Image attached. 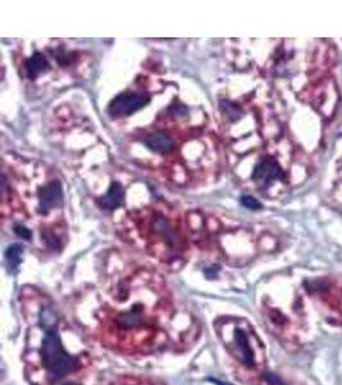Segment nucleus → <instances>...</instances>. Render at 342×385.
Segmentation results:
<instances>
[{
	"label": "nucleus",
	"instance_id": "obj_1",
	"mask_svg": "<svg viewBox=\"0 0 342 385\" xmlns=\"http://www.w3.org/2000/svg\"><path fill=\"white\" fill-rule=\"evenodd\" d=\"M92 308L80 319L106 348L127 356H147L171 340L175 304L161 275L147 267L125 263L92 293Z\"/></svg>",
	"mask_w": 342,
	"mask_h": 385
},
{
	"label": "nucleus",
	"instance_id": "obj_2",
	"mask_svg": "<svg viewBox=\"0 0 342 385\" xmlns=\"http://www.w3.org/2000/svg\"><path fill=\"white\" fill-rule=\"evenodd\" d=\"M20 301L28 324L23 362L28 383L63 385L84 380L92 367V357L56 304L34 287L23 288Z\"/></svg>",
	"mask_w": 342,
	"mask_h": 385
},
{
	"label": "nucleus",
	"instance_id": "obj_3",
	"mask_svg": "<svg viewBox=\"0 0 342 385\" xmlns=\"http://www.w3.org/2000/svg\"><path fill=\"white\" fill-rule=\"evenodd\" d=\"M125 224L123 230L130 238L163 266L178 270L186 262L189 242L175 212L150 207L133 212Z\"/></svg>",
	"mask_w": 342,
	"mask_h": 385
},
{
	"label": "nucleus",
	"instance_id": "obj_4",
	"mask_svg": "<svg viewBox=\"0 0 342 385\" xmlns=\"http://www.w3.org/2000/svg\"><path fill=\"white\" fill-rule=\"evenodd\" d=\"M216 336L224 344L238 378L257 383L266 372V350L252 324L238 317H222L214 324Z\"/></svg>",
	"mask_w": 342,
	"mask_h": 385
},
{
	"label": "nucleus",
	"instance_id": "obj_5",
	"mask_svg": "<svg viewBox=\"0 0 342 385\" xmlns=\"http://www.w3.org/2000/svg\"><path fill=\"white\" fill-rule=\"evenodd\" d=\"M51 58H53L51 47H44L42 49L35 48L31 50V53H22L20 64L22 76L34 83L48 75L53 67Z\"/></svg>",
	"mask_w": 342,
	"mask_h": 385
},
{
	"label": "nucleus",
	"instance_id": "obj_6",
	"mask_svg": "<svg viewBox=\"0 0 342 385\" xmlns=\"http://www.w3.org/2000/svg\"><path fill=\"white\" fill-rule=\"evenodd\" d=\"M150 94L144 90H128L113 99L108 113L113 119H125L150 103Z\"/></svg>",
	"mask_w": 342,
	"mask_h": 385
},
{
	"label": "nucleus",
	"instance_id": "obj_7",
	"mask_svg": "<svg viewBox=\"0 0 342 385\" xmlns=\"http://www.w3.org/2000/svg\"><path fill=\"white\" fill-rule=\"evenodd\" d=\"M307 292L323 302L327 307L342 316V283L332 279H317L307 283Z\"/></svg>",
	"mask_w": 342,
	"mask_h": 385
},
{
	"label": "nucleus",
	"instance_id": "obj_8",
	"mask_svg": "<svg viewBox=\"0 0 342 385\" xmlns=\"http://www.w3.org/2000/svg\"><path fill=\"white\" fill-rule=\"evenodd\" d=\"M144 147L147 150L158 154L161 157H166L168 154L173 153L177 143L172 133L164 127H155L152 130H147L141 138Z\"/></svg>",
	"mask_w": 342,
	"mask_h": 385
},
{
	"label": "nucleus",
	"instance_id": "obj_9",
	"mask_svg": "<svg viewBox=\"0 0 342 385\" xmlns=\"http://www.w3.org/2000/svg\"><path fill=\"white\" fill-rule=\"evenodd\" d=\"M123 198H125V193H123L122 184L113 182L109 189L106 190V193L99 199L98 202L103 210L114 211L122 206Z\"/></svg>",
	"mask_w": 342,
	"mask_h": 385
},
{
	"label": "nucleus",
	"instance_id": "obj_10",
	"mask_svg": "<svg viewBox=\"0 0 342 385\" xmlns=\"http://www.w3.org/2000/svg\"><path fill=\"white\" fill-rule=\"evenodd\" d=\"M109 385H163L158 381H154L150 379L142 378V377H119V378L113 380Z\"/></svg>",
	"mask_w": 342,
	"mask_h": 385
},
{
	"label": "nucleus",
	"instance_id": "obj_11",
	"mask_svg": "<svg viewBox=\"0 0 342 385\" xmlns=\"http://www.w3.org/2000/svg\"><path fill=\"white\" fill-rule=\"evenodd\" d=\"M257 385H291L287 383L286 380L283 378H281L277 374L274 372H264L258 381L255 383Z\"/></svg>",
	"mask_w": 342,
	"mask_h": 385
},
{
	"label": "nucleus",
	"instance_id": "obj_12",
	"mask_svg": "<svg viewBox=\"0 0 342 385\" xmlns=\"http://www.w3.org/2000/svg\"><path fill=\"white\" fill-rule=\"evenodd\" d=\"M22 247L18 244H12L6 252V259L11 267H16L21 262Z\"/></svg>",
	"mask_w": 342,
	"mask_h": 385
},
{
	"label": "nucleus",
	"instance_id": "obj_13",
	"mask_svg": "<svg viewBox=\"0 0 342 385\" xmlns=\"http://www.w3.org/2000/svg\"><path fill=\"white\" fill-rule=\"evenodd\" d=\"M241 203L244 204L245 207L250 208V210H258V208H260V203H259L255 198H252V196H243L241 198Z\"/></svg>",
	"mask_w": 342,
	"mask_h": 385
}]
</instances>
